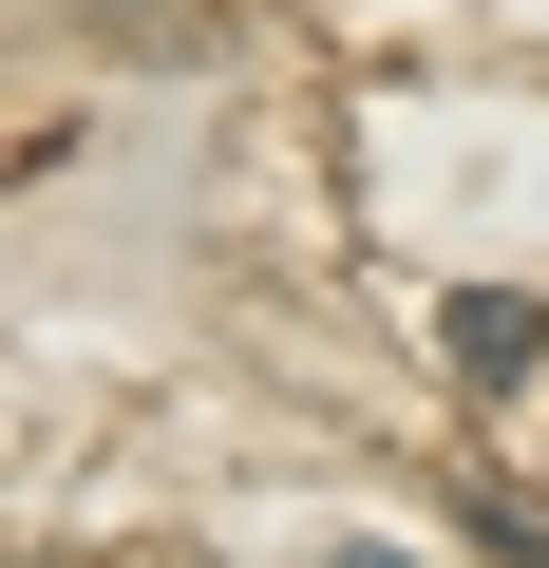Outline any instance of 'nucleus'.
<instances>
[{"label": "nucleus", "instance_id": "1", "mask_svg": "<svg viewBox=\"0 0 549 568\" xmlns=\"http://www.w3.org/2000/svg\"><path fill=\"white\" fill-rule=\"evenodd\" d=\"M530 342H549V323H530V304H511V284H474V304H455V361H474V379H511V361H530Z\"/></svg>", "mask_w": 549, "mask_h": 568}, {"label": "nucleus", "instance_id": "2", "mask_svg": "<svg viewBox=\"0 0 549 568\" xmlns=\"http://www.w3.org/2000/svg\"><path fill=\"white\" fill-rule=\"evenodd\" d=\"M342 568H398V549H342Z\"/></svg>", "mask_w": 549, "mask_h": 568}]
</instances>
